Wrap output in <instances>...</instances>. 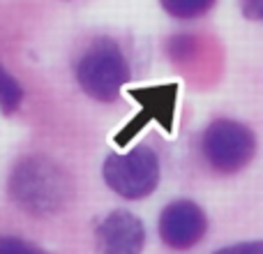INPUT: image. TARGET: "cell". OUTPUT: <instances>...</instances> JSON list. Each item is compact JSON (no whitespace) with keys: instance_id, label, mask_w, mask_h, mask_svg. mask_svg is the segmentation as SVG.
Listing matches in <instances>:
<instances>
[{"instance_id":"9c48e42d","label":"cell","mask_w":263,"mask_h":254,"mask_svg":"<svg viewBox=\"0 0 263 254\" xmlns=\"http://www.w3.org/2000/svg\"><path fill=\"white\" fill-rule=\"evenodd\" d=\"M213 7L210 0H164L162 9L176 19H194Z\"/></svg>"},{"instance_id":"6da1fadb","label":"cell","mask_w":263,"mask_h":254,"mask_svg":"<svg viewBox=\"0 0 263 254\" xmlns=\"http://www.w3.org/2000/svg\"><path fill=\"white\" fill-rule=\"evenodd\" d=\"M9 199L32 217H51L72 204L74 180L53 157L42 153L26 155L12 169L7 180Z\"/></svg>"},{"instance_id":"4fadbf2b","label":"cell","mask_w":263,"mask_h":254,"mask_svg":"<svg viewBox=\"0 0 263 254\" xmlns=\"http://www.w3.org/2000/svg\"><path fill=\"white\" fill-rule=\"evenodd\" d=\"M242 12H245V16H250L252 21H259V19L263 16V3H261V0L245 3V5H242Z\"/></svg>"},{"instance_id":"3957f363","label":"cell","mask_w":263,"mask_h":254,"mask_svg":"<svg viewBox=\"0 0 263 254\" xmlns=\"http://www.w3.org/2000/svg\"><path fill=\"white\" fill-rule=\"evenodd\" d=\"M159 157L148 146H136L127 153H111L102 164L104 183L127 201L153 194L159 185Z\"/></svg>"},{"instance_id":"ba28073f","label":"cell","mask_w":263,"mask_h":254,"mask_svg":"<svg viewBox=\"0 0 263 254\" xmlns=\"http://www.w3.org/2000/svg\"><path fill=\"white\" fill-rule=\"evenodd\" d=\"M23 95H26V93H23L21 83L16 81V77H14L7 67L0 65V111H3L5 116H12L14 111H18V106H21Z\"/></svg>"},{"instance_id":"8fae6325","label":"cell","mask_w":263,"mask_h":254,"mask_svg":"<svg viewBox=\"0 0 263 254\" xmlns=\"http://www.w3.org/2000/svg\"><path fill=\"white\" fill-rule=\"evenodd\" d=\"M0 254H49L42 247L16 236H0Z\"/></svg>"},{"instance_id":"30bf717a","label":"cell","mask_w":263,"mask_h":254,"mask_svg":"<svg viewBox=\"0 0 263 254\" xmlns=\"http://www.w3.org/2000/svg\"><path fill=\"white\" fill-rule=\"evenodd\" d=\"M166 49L173 60H190L196 53V37L194 35H173L168 40Z\"/></svg>"},{"instance_id":"5b68a950","label":"cell","mask_w":263,"mask_h":254,"mask_svg":"<svg viewBox=\"0 0 263 254\" xmlns=\"http://www.w3.org/2000/svg\"><path fill=\"white\" fill-rule=\"evenodd\" d=\"M129 97L141 104V111L129 120L120 132H116V146L125 148L129 141L143 130L150 120H155L166 134L173 132L176 123V104H178V83H157V86H141L132 88Z\"/></svg>"},{"instance_id":"7a4b0ae2","label":"cell","mask_w":263,"mask_h":254,"mask_svg":"<svg viewBox=\"0 0 263 254\" xmlns=\"http://www.w3.org/2000/svg\"><path fill=\"white\" fill-rule=\"evenodd\" d=\"M74 77L90 100L111 104L118 100L123 86L132 79V69L118 42L111 37H97L79 56Z\"/></svg>"},{"instance_id":"8992f818","label":"cell","mask_w":263,"mask_h":254,"mask_svg":"<svg viewBox=\"0 0 263 254\" xmlns=\"http://www.w3.org/2000/svg\"><path fill=\"white\" fill-rule=\"evenodd\" d=\"M159 238L171 250H190L208 233V217L203 208L190 199H176L164 206L159 215Z\"/></svg>"},{"instance_id":"52a82bcc","label":"cell","mask_w":263,"mask_h":254,"mask_svg":"<svg viewBox=\"0 0 263 254\" xmlns=\"http://www.w3.org/2000/svg\"><path fill=\"white\" fill-rule=\"evenodd\" d=\"M100 254H141L145 245V227L129 210H111L95 229Z\"/></svg>"},{"instance_id":"277c9868","label":"cell","mask_w":263,"mask_h":254,"mask_svg":"<svg viewBox=\"0 0 263 254\" xmlns=\"http://www.w3.org/2000/svg\"><path fill=\"white\" fill-rule=\"evenodd\" d=\"M256 136L245 123L231 118L213 120L201 134V155L217 173H238L252 162Z\"/></svg>"},{"instance_id":"7c38bea8","label":"cell","mask_w":263,"mask_h":254,"mask_svg":"<svg viewBox=\"0 0 263 254\" xmlns=\"http://www.w3.org/2000/svg\"><path fill=\"white\" fill-rule=\"evenodd\" d=\"M213 254H263L261 241H250V243H236V245L222 247V250L213 252Z\"/></svg>"}]
</instances>
